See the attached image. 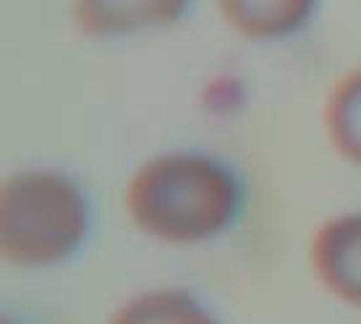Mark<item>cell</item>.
<instances>
[{
    "label": "cell",
    "mask_w": 361,
    "mask_h": 324,
    "mask_svg": "<svg viewBox=\"0 0 361 324\" xmlns=\"http://www.w3.org/2000/svg\"><path fill=\"white\" fill-rule=\"evenodd\" d=\"M3 324H13V322H8V319H6V322H3Z\"/></svg>",
    "instance_id": "8"
},
{
    "label": "cell",
    "mask_w": 361,
    "mask_h": 324,
    "mask_svg": "<svg viewBox=\"0 0 361 324\" xmlns=\"http://www.w3.org/2000/svg\"><path fill=\"white\" fill-rule=\"evenodd\" d=\"M105 324H223L215 311L186 288L160 285L139 290L118 304Z\"/></svg>",
    "instance_id": "6"
},
{
    "label": "cell",
    "mask_w": 361,
    "mask_h": 324,
    "mask_svg": "<svg viewBox=\"0 0 361 324\" xmlns=\"http://www.w3.org/2000/svg\"><path fill=\"white\" fill-rule=\"evenodd\" d=\"M191 0H71L76 29L92 39H123L178 24Z\"/></svg>",
    "instance_id": "4"
},
{
    "label": "cell",
    "mask_w": 361,
    "mask_h": 324,
    "mask_svg": "<svg viewBox=\"0 0 361 324\" xmlns=\"http://www.w3.org/2000/svg\"><path fill=\"white\" fill-rule=\"evenodd\" d=\"M322 126L333 152L361 168V68L335 81L322 105Z\"/></svg>",
    "instance_id": "7"
},
{
    "label": "cell",
    "mask_w": 361,
    "mask_h": 324,
    "mask_svg": "<svg viewBox=\"0 0 361 324\" xmlns=\"http://www.w3.org/2000/svg\"><path fill=\"white\" fill-rule=\"evenodd\" d=\"M309 267L327 296L361 311V212H341L317 228Z\"/></svg>",
    "instance_id": "3"
},
{
    "label": "cell",
    "mask_w": 361,
    "mask_h": 324,
    "mask_svg": "<svg viewBox=\"0 0 361 324\" xmlns=\"http://www.w3.org/2000/svg\"><path fill=\"white\" fill-rule=\"evenodd\" d=\"M92 230L79 180L55 168L11 173L0 186V254L18 270H50L73 259Z\"/></svg>",
    "instance_id": "2"
},
{
    "label": "cell",
    "mask_w": 361,
    "mask_h": 324,
    "mask_svg": "<svg viewBox=\"0 0 361 324\" xmlns=\"http://www.w3.org/2000/svg\"><path fill=\"white\" fill-rule=\"evenodd\" d=\"M244 186L220 157L168 149L136 165L123 186V212L139 233L163 246H202L235 225Z\"/></svg>",
    "instance_id": "1"
},
{
    "label": "cell",
    "mask_w": 361,
    "mask_h": 324,
    "mask_svg": "<svg viewBox=\"0 0 361 324\" xmlns=\"http://www.w3.org/2000/svg\"><path fill=\"white\" fill-rule=\"evenodd\" d=\"M322 0H212L215 13L246 42H286L312 24Z\"/></svg>",
    "instance_id": "5"
}]
</instances>
